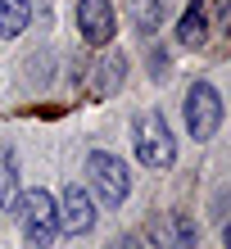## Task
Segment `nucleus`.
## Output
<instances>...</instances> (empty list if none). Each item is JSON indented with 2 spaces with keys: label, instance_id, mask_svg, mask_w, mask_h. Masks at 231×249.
I'll return each instance as SVG.
<instances>
[{
  "label": "nucleus",
  "instance_id": "obj_10",
  "mask_svg": "<svg viewBox=\"0 0 231 249\" xmlns=\"http://www.w3.org/2000/svg\"><path fill=\"white\" fill-rule=\"evenodd\" d=\"M168 231H172V245L168 249H195V240H199V227L186 213H172L168 217Z\"/></svg>",
  "mask_w": 231,
  "mask_h": 249
},
{
  "label": "nucleus",
  "instance_id": "obj_5",
  "mask_svg": "<svg viewBox=\"0 0 231 249\" xmlns=\"http://www.w3.org/2000/svg\"><path fill=\"white\" fill-rule=\"evenodd\" d=\"M113 27H118V18H113L109 0H77V32L86 46H109Z\"/></svg>",
  "mask_w": 231,
  "mask_h": 249
},
{
  "label": "nucleus",
  "instance_id": "obj_2",
  "mask_svg": "<svg viewBox=\"0 0 231 249\" xmlns=\"http://www.w3.org/2000/svg\"><path fill=\"white\" fill-rule=\"evenodd\" d=\"M86 177H91L100 204H109V209H118V204L132 195V168H127L118 154H109V150L86 154Z\"/></svg>",
  "mask_w": 231,
  "mask_h": 249
},
{
  "label": "nucleus",
  "instance_id": "obj_11",
  "mask_svg": "<svg viewBox=\"0 0 231 249\" xmlns=\"http://www.w3.org/2000/svg\"><path fill=\"white\" fill-rule=\"evenodd\" d=\"M118 82H123V59H100V77L91 82V91L95 95H109Z\"/></svg>",
  "mask_w": 231,
  "mask_h": 249
},
{
  "label": "nucleus",
  "instance_id": "obj_8",
  "mask_svg": "<svg viewBox=\"0 0 231 249\" xmlns=\"http://www.w3.org/2000/svg\"><path fill=\"white\" fill-rule=\"evenodd\" d=\"M27 23H32V0H0V36L5 41L23 36Z\"/></svg>",
  "mask_w": 231,
  "mask_h": 249
},
{
  "label": "nucleus",
  "instance_id": "obj_3",
  "mask_svg": "<svg viewBox=\"0 0 231 249\" xmlns=\"http://www.w3.org/2000/svg\"><path fill=\"white\" fill-rule=\"evenodd\" d=\"M136 154H141V163L154 168V172L172 168V159H177V141H172L168 118L159 109H150V113L136 118Z\"/></svg>",
  "mask_w": 231,
  "mask_h": 249
},
{
  "label": "nucleus",
  "instance_id": "obj_1",
  "mask_svg": "<svg viewBox=\"0 0 231 249\" xmlns=\"http://www.w3.org/2000/svg\"><path fill=\"white\" fill-rule=\"evenodd\" d=\"M9 209L18 217L27 245H36V249L54 245V236H59V199L50 190H23V195H14Z\"/></svg>",
  "mask_w": 231,
  "mask_h": 249
},
{
  "label": "nucleus",
  "instance_id": "obj_6",
  "mask_svg": "<svg viewBox=\"0 0 231 249\" xmlns=\"http://www.w3.org/2000/svg\"><path fill=\"white\" fill-rule=\"evenodd\" d=\"M95 227V199L86 195V186H68L59 199V231L68 236H86Z\"/></svg>",
  "mask_w": 231,
  "mask_h": 249
},
{
  "label": "nucleus",
  "instance_id": "obj_7",
  "mask_svg": "<svg viewBox=\"0 0 231 249\" xmlns=\"http://www.w3.org/2000/svg\"><path fill=\"white\" fill-rule=\"evenodd\" d=\"M177 41H181L186 50H204V41H209V9H204V0H195V5L181 9Z\"/></svg>",
  "mask_w": 231,
  "mask_h": 249
},
{
  "label": "nucleus",
  "instance_id": "obj_13",
  "mask_svg": "<svg viewBox=\"0 0 231 249\" xmlns=\"http://www.w3.org/2000/svg\"><path fill=\"white\" fill-rule=\"evenodd\" d=\"M168 72H172L168 50H154V54H150V77H168Z\"/></svg>",
  "mask_w": 231,
  "mask_h": 249
},
{
  "label": "nucleus",
  "instance_id": "obj_12",
  "mask_svg": "<svg viewBox=\"0 0 231 249\" xmlns=\"http://www.w3.org/2000/svg\"><path fill=\"white\" fill-rule=\"evenodd\" d=\"M159 14H163V0H141L136 18H141V27H145V32H150V27L159 23Z\"/></svg>",
  "mask_w": 231,
  "mask_h": 249
},
{
  "label": "nucleus",
  "instance_id": "obj_4",
  "mask_svg": "<svg viewBox=\"0 0 231 249\" xmlns=\"http://www.w3.org/2000/svg\"><path fill=\"white\" fill-rule=\"evenodd\" d=\"M186 131H191L195 141H213L222 127V95L213 91L209 82H195L191 91H186Z\"/></svg>",
  "mask_w": 231,
  "mask_h": 249
},
{
  "label": "nucleus",
  "instance_id": "obj_9",
  "mask_svg": "<svg viewBox=\"0 0 231 249\" xmlns=\"http://www.w3.org/2000/svg\"><path fill=\"white\" fill-rule=\"evenodd\" d=\"M18 195V159L14 150H0V209H9Z\"/></svg>",
  "mask_w": 231,
  "mask_h": 249
}]
</instances>
